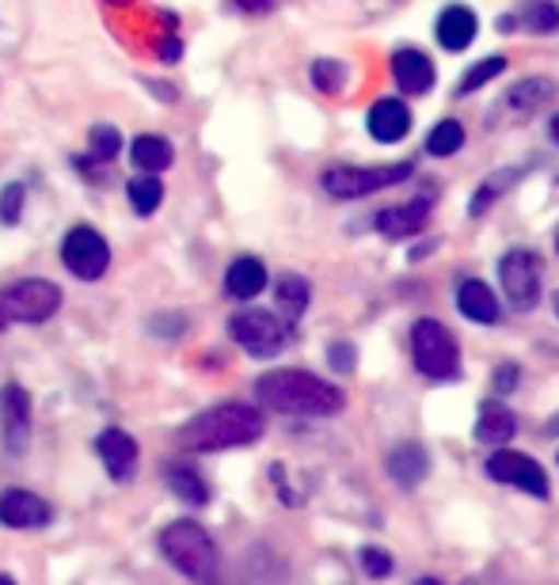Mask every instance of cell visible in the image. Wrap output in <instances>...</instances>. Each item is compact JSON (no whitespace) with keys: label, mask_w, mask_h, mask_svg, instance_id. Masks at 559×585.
<instances>
[{"label":"cell","mask_w":559,"mask_h":585,"mask_svg":"<svg viewBox=\"0 0 559 585\" xmlns=\"http://www.w3.org/2000/svg\"><path fill=\"white\" fill-rule=\"evenodd\" d=\"M255 396L267 411L298 419H324L342 411V391L305 368H270L255 381Z\"/></svg>","instance_id":"6da1fadb"},{"label":"cell","mask_w":559,"mask_h":585,"mask_svg":"<svg viewBox=\"0 0 559 585\" xmlns=\"http://www.w3.org/2000/svg\"><path fill=\"white\" fill-rule=\"evenodd\" d=\"M263 430H267L263 411H255L247 403H221L195 414L179 430V445L190 448V453H221V448L252 445V441L263 437Z\"/></svg>","instance_id":"7a4b0ae2"},{"label":"cell","mask_w":559,"mask_h":585,"mask_svg":"<svg viewBox=\"0 0 559 585\" xmlns=\"http://www.w3.org/2000/svg\"><path fill=\"white\" fill-rule=\"evenodd\" d=\"M160 551L164 559L195 585H225V574H221V555L213 536L206 533L198 520H172V525L160 533Z\"/></svg>","instance_id":"3957f363"},{"label":"cell","mask_w":559,"mask_h":585,"mask_svg":"<svg viewBox=\"0 0 559 585\" xmlns=\"http://www.w3.org/2000/svg\"><path fill=\"white\" fill-rule=\"evenodd\" d=\"M61 308V285L46 278H23L0 290V331L8 324H46Z\"/></svg>","instance_id":"277c9868"},{"label":"cell","mask_w":559,"mask_h":585,"mask_svg":"<svg viewBox=\"0 0 559 585\" xmlns=\"http://www.w3.org/2000/svg\"><path fill=\"white\" fill-rule=\"evenodd\" d=\"M411 358H415V365H419V373L430 376V381H450L461 368L457 339H453L450 327L438 324V319H419V324L411 327Z\"/></svg>","instance_id":"5b68a950"},{"label":"cell","mask_w":559,"mask_h":585,"mask_svg":"<svg viewBox=\"0 0 559 585\" xmlns=\"http://www.w3.org/2000/svg\"><path fill=\"white\" fill-rule=\"evenodd\" d=\"M229 335L240 350H247L252 358H278L290 347V327L267 308H244L229 319Z\"/></svg>","instance_id":"8992f818"},{"label":"cell","mask_w":559,"mask_h":585,"mask_svg":"<svg viewBox=\"0 0 559 585\" xmlns=\"http://www.w3.org/2000/svg\"><path fill=\"white\" fill-rule=\"evenodd\" d=\"M415 167L407 164H381V167H327L324 175H319V187L327 190L331 198H365V195H377V190L385 187H396V183H404L407 175H411Z\"/></svg>","instance_id":"52a82bcc"},{"label":"cell","mask_w":559,"mask_h":585,"mask_svg":"<svg viewBox=\"0 0 559 585\" xmlns=\"http://www.w3.org/2000/svg\"><path fill=\"white\" fill-rule=\"evenodd\" d=\"M61 262H66V270L73 278H80V282H100L110 267L107 236H103L100 229H92V224H77V229H69V236L61 239Z\"/></svg>","instance_id":"ba28073f"},{"label":"cell","mask_w":559,"mask_h":585,"mask_svg":"<svg viewBox=\"0 0 559 585\" xmlns=\"http://www.w3.org/2000/svg\"><path fill=\"white\" fill-rule=\"evenodd\" d=\"M499 278H502V293L510 296L517 312L537 308L540 301V259L533 251H510L499 262Z\"/></svg>","instance_id":"9c48e42d"},{"label":"cell","mask_w":559,"mask_h":585,"mask_svg":"<svg viewBox=\"0 0 559 585\" xmlns=\"http://www.w3.org/2000/svg\"><path fill=\"white\" fill-rule=\"evenodd\" d=\"M0 437L8 456H23L31 448V391L15 381L0 388Z\"/></svg>","instance_id":"30bf717a"},{"label":"cell","mask_w":559,"mask_h":585,"mask_svg":"<svg viewBox=\"0 0 559 585\" xmlns=\"http://www.w3.org/2000/svg\"><path fill=\"white\" fill-rule=\"evenodd\" d=\"M487 476L494 483L517 487V491H529L537 499H548V476L537 460H529L525 453H514V448H494L491 460H487Z\"/></svg>","instance_id":"8fae6325"},{"label":"cell","mask_w":559,"mask_h":585,"mask_svg":"<svg viewBox=\"0 0 559 585\" xmlns=\"http://www.w3.org/2000/svg\"><path fill=\"white\" fill-rule=\"evenodd\" d=\"M54 520V506L46 499H38L35 491H12L0 494V525L15 528V533H31V528H46Z\"/></svg>","instance_id":"7c38bea8"},{"label":"cell","mask_w":559,"mask_h":585,"mask_svg":"<svg viewBox=\"0 0 559 585\" xmlns=\"http://www.w3.org/2000/svg\"><path fill=\"white\" fill-rule=\"evenodd\" d=\"M95 453H100L103 468H107V476L115 479V483H130L133 468H138V441L126 434V430H118V426L103 430V434L95 437Z\"/></svg>","instance_id":"4fadbf2b"},{"label":"cell","mask_w":559,"mask_h":585,"mask_svg":"<svg viewBox=\"0 0 559 585\" xmlns=\"http://www.w3.org/2000/svg\"><path fill=\"white\" fill-rule=\"evenodd\" d=\"M430 221V202L427 198H415V202L404 206H388V210L377 213V229L385 232L388 239H407L415 232H422Z\"/></svg>","instance_id":"5bb4252c"},{"label":"cell","mask_w":559,"mask_h":585,"mask_svg":"<svg viewBox=\"0 0 559 585\" xmlns=\"http://www.w3.org/2000/svg\"><path fill=\"white\" fill-rule=\"evenodd\" d=\"M476 27H479V20H476L473 8L450 4L442 15H438V43H442L445 50L461 54V50H468V46L476 43Z\"/></svg>","instance_id":"9a60e30c"},{"label":"cell","mask_w":559,"mask_h":585,"mask_svg":"<svg viewBox=\"0 0 559 585\" xmlns=\"http://www.w3.org/2000/svg\"><path fill=\"white\" fill-rule=\"evenodd\" d=\"M365 126H370V133L377 141L393 145V141L407 138V130H411V110L399 100H377L370 107V115H365Z\"/></svg>","instance_id":"2e32d148"},{"label":"cell","mask_w":559,"mask_h":585,"mask_svg":"<svg viewBox=\"0 0 559 585\" xmlns=\"http://www.w3.org/2000/svg\"><path fill=\"white\" fill-rule=\"evenodd\" d=\"M385 468L404 491H415V487L430 476V456L422 445H411V441H407V445H396L393 453H388Z\"/></svg>","instance_id":"e0dca14e"},{"label":"cell","mask_w":559,"mask_h":585,"mask_svg":"<svg viewBox=\"0 0 559 585\" xmlns=\"http://www.w3.org/2000/svg\"><path fill=\"white\" fill-rule=\"evenodd\" d=\"M393 77L404 92L422 95V92H430V84H434V61H430L422 50H411V46H407V50L393 54Z\"/></svg>","instance_id":"ac0fdd59"},{"label":"cell","mask_w":559,"mask_h":585,"mask_svg":"<svg viewBox=\"0 0 559 585\" xmlns=\"http://www.w3.org/2000/svg\"><path fill=\"white\" fill-rule=\"evenodd\" d=\"M263 290H267V267H263L259 259H252V255L236 259L233 267L225 270V293L236 296V301H252V296H259Z\"/></svg>","instance_id":"d6986e66"},{"label":"cell","mask_w":559,"mask_h":585,"mask_svg":"<svg viewBox=\"0 0 559 585\" xmlns=\"http://www.w3.org/2000/svg\"><path fill=\"white\" fill-rule=\"evenodd\" d=\"M514 434H517L514 411H506L502 403H484V411H479V422H476V441H479V445L502 448Z\"/></svg>","instance_id":"ffe728a7"},{"label":"cell","mask_w":559,"mask_h":585,"mask_svg":"<svg viewBox=\"0 0 559 585\" xmlns=\"http://www.w3.org/2000/svg\"><path fill=\"white\" fill-rule=\"evenodd\" d=\"M457 308L465 319H476V324H499L502 308L494 301V293L487 290L484 282H465L457 290Z\"/></svg>","instance_id":"44dd1931"},{"label":"cell","mask_w":559,"mask_h":585,"mask_svg":"<svg viewBox=\"0 0 559 585\" xmlns=\"http://www.w3.org/2000/svg\"><path fill=\"white\" fill-rule=\"evenodd\" d=\"M130 160L141 167V175H156V172H164V167H172L175 149H172V141L160 138V133H141L130 145Z\"/></svg>","instance_id":"7402d4cb"},{"label":"cell","mask_w":559,"mask_h":585,"mask_svg":"<svg viewBox=\"0 0 559 585\" xmlns=\"http://www.w3.org/2000/svg\"><path fill=\"white\" fill-rule=\"evenodd\" d=\"M167 487H172L175 499H183L187 506H206L210 502V483L198 476L190 464H167Z\"/></svg>","instance_id":"603a6c76"},{"label":"cell","mask_w":559,"mask_h":585,"mask_svg":"<svg viewBox=\"0 0 559 585\" xmlns=\"http://www.w3.org/2000/svg\"><path fill=\"white\" fill-rule=\"evenodd\" d=\"M275 301H278V312H282L286 319H301L308 312L313 290H308V282L301 274H282L275 282Z\"/></svg>","instance_id":"cb8c5ba5"},{"label":"cell","mask_w":559,"mask_h":585,"mask_svg":"<svg viewBox=\"0 0 559 585\" xmlns=\"http://www.w3.org/2000/svg\"><path fill=\"white\" fill-rule=\"evenodd\" d=\"M118 152H123V133L110 122H100L88 133V152L77 156L73 164H110V160H118Z\"/></svg>","instance_id":"d4e9b609"},{"label":"cell","mask_w":559,"mask_h":585,"mask_svg":"<svg viewBox=\"0 0 559 585\" xmlns=\"http://www.w3.org/2000/svg\"><path fill=\"white\" fill-rule=\"evenodd\" d=\"M514 20L533 35H552V31H559V4L556 0H522Z\"/></svg>","instance_id":"484cf974"},{"label":"cell","mask_w":559,"mask_h":585,"mask_svg":"<svg viewBox=\"0 0 559 585\" xmlns=\"http://www.w3.org/2000/svg\"><path fill=\"white\" fill-rule=\"evenodd\" d=\"M552 92H556V84H552V80H545V77L522 80V84L510 87L506 107H514V110H522V115H529V110L545 107V103L552 100Z\"/></svg>","instance_id":"4316f807"},{"label":"cell","mask_w":559,"mask_h":585,"mask_svg":"<svg viewBox=\"0 0 559 585\" xmlns=\"http://www.w3.org/2000/svg\"><path fill=\"white\" fill-rule=\"evenodd\" d=\"M126 198H130L133 213L149 218V213H156L160 202H164V183H160L156 175H138V179L126 183Z\"/></svg>","instance_id":"83f0119b"},{"label":"cell","mask_w":559,"mask_h":585,"mask_svg":"<svg viewBox=\"0 0 559 585\" xmlns=\"http://www.w3.org/2000/svg\"><path fill=\"white\" fill-rule=\"evenodd\" d=\"M514 179H517V167H502V172L487 175L484 187H479L473 198V218H484V213L491 210V202H499V198L514 187Z\"/></svg>","instance_id":"f1b7e54d"},{"label":"cell","mask_w":559,"mask_h":585,"mask_svg":"<svg viewBox=\"0 0 559 585\" xmlns=\"http://www.w3.org/2000/svg\"><path fill=\"white\" fill-rule=\"evenodd\" d=\"M457 149H465V126H461L457 118H445V122H438L434 130H430V138H427L430 156H453Z\"/></svg>","instance_id":"f546056e"},{"label":"cell","mask_w":559,"mask_h":585,"mask_svg":"<svg viewBox=\"0 0 559 585\" xmlns=\"http://www.w3.org/2000/svg\"><path fill=\"white\" fill-rule=\"evenodd\" d=\"M502 69H506V58H499V54H494V58H484V61H479V66H473L465 77H461L457 95H473V92H479V87H484L487 80L499 77Z\"/></svg>","instance_id":"4dcf8cb0"},{"label":"cell","mask_w":559,"mask_h":585,"mask_svg":"<svg viewBox=\"0 0 559 585\" xmlns=\"http://www.w3.org/2000/svg\"><path fill=\"white\" fill-rule=\"evenodd\" d=\"M313 84H316L324 95L342 92V84H347V69H342V61H331V58L313 61Z\"/></svg>","instance_id":"1f68e13d"},{"label":"cell","mask_w":559,"mask_h":585,"mask_svg":"<svg viewBox=\"0 0 559 585\" xmlns=\"http://www.w3.org/2000/svg\"><path fill=\"white\" fill-rule=\"evenodd\" d=\"M23 202H27V190H23V183H8L4 190H0V224H20L23 218Z\"/></svg>","instance_id":"d6a6232c"},{"label":"cell","mask_w":559,"mask_h":585,"mask_svg":"<svg viewBox=\"0 0 559 585\" xmlns=\"http://www.w3.org/2000/svg\"><path fill=\"white\" fill-rule=\"evenodd\" d=\"M358 563H362V571L370 574V578H388V574H393V555L381 548H362L358 551Z\"/></svg>","instance_id":"836d02e7"},{"label":"cell","mask_w":559,"mask_h":585,"mask_svg":"<svg viewBox=\"0 0 559 585\" xmlns=\"http://www.w3.org/2000/svg\"><path fill=\"white\" fill-rule=\"evenodd\" d=\"M354 362H358L354 342H331V347H327V365H331L335 373H354Z\"/></svg>","instance_id":"e575fe53"},{"label":"cell","mask_w":559,"mask_h":585,"mask_svg":"<svg viewBox=\"0 0 559 585\" xmlns=\"http://www.w3.org/2000/svg\"><path fill=\"white\" fill-rule=\"evenodd\" d=\"M517 381H522V368H517L514 362H502L491 376V388L499 391V396H510V391L517 388Z\"/></svg>","instance_id":"d590c367"},{"label":"cell","mask_w":559,"mask_h":585,"mask_svg":"<svg viewBox=\"0 0 559 585\" xmlns=\"http://www.w3.org/2000/svg\"><path fill=\"white\" fill-rule=\"evenodd\" d=\"M233 4L244 8V12H255V15H259V12H275V8L282 4V0H233Z\"/></svg>","instance_id":"8d00e7d4"},{"label":"cell","mask_w":559,"mask_h":585,"mask_svg":"<svg viewBox=\"0 0 559 585\" xmlns=\"http://www.w3.org/2000/svg\"><path fill=\"white\" fill-rule=\"evenodd\" d=\"M160 50V61H167V66H172V61H179V54H183V46L175 43V38H164V43L156 46Z\"/></svg>","instance_id":"74e56055"},{"label":"cell","mask_w":559,"mask_h":585,"mask_svg":"<svg viewBox=\"0 0 559 585\" xmlns=\"http://www.w3.org/2000/svg\"><path fill=\"white\" fill-rule=\"evenodd\" d=\"M548 434L559 437V414H552V419H548Z\"/></svg>","instance_id":"f35d334b"},{"label":"cell","mask_w":559,"mask_h":585,"mask_svg":"<svg viewBox=\"0 0 559 585\" xmlns=\"http://www.w3.org/2000/svg\"><path fill=\"white\" fill-rule=\"evenodd\" d=\"M552 138H556V141H559V115H556V118H552Z\"/></svg>","instance_id":"ab89813d"},{"label":"cell","mask_w":559,"mask_h":585,"mask_svg":"<svg viewBox=\"0 0 559 585\" xmlns=\"http://www.w3.org/2000/svg\"><path fill=\"white\" fill-rule=\"evenodd\" d=\"M415 585H442V582H434V578H419Z\"/></svg>","instance_id":"60d3db41"},{"label":"cell","mask_w":559,"mask_h":585,"mask_svg":"<svg viewBox=\"0 0 559 585\" xmlns=\"http://www.w3.org/2000/svg\"><path fill=\"white\" fill-rule=\"evenodd\" d=\"M0 585H15L12 578H8V574H0Z\"/></svg>","instance_id":"b9f144b4"},{"label":"cell","mask_w":559,"mask_h":585,"mask_svg":"<svg viewBox=\"0 0 559 585\" xmlns=\"http://www.w3.org/2000/svg\"><path fill=\"white\" fill-rule=\"evenodd\" d=\"M110 4H115V0H110ZM118 4H130V0H118Z\"/></svg>","instance_id":"7bdbcfd3"},{"label":"cell","mask_w":559,"mask_h":585,"mask_svg":"<svg viewBox=\"0 0 559 585\" xmlns=\"http://www.w3.org/2000/svg\"><path fill=\"white\" fill-rule=\"evenodd\" d=\"M556 312H559V293H556Z\"/></svg>","instance_id":"ee69618b"},{"label":"cell","mask_w":559,"mask_h":585,"mask_svg":"<svg viewBox=\"0 0 559 585\" xmlns=\"http://www.w3.org/2000/svg\"><path fill=\"white\" fill-rule=\"evenodd\" d=\"M556 247H559V236H556Z\"/></svg>","instance_id":"f6af8a7d"}]
</instances>
